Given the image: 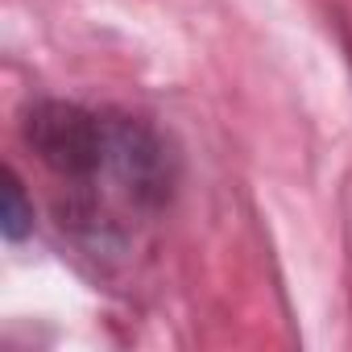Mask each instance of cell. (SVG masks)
Wrapping results in <instances>:
<instances>
[{"label": "cell", "mask_w": 352, "mask_h": 352, "mask_svg": "<svg viewBox=\"0 0 352 352\" xmlns=\"http://www.w3.org/2000/svg\"><path fill=\"white\" fill-rule=\"evenodd\" d=\"M0 228H5V241H21L34 228V204L25 199V187L13 170H5V212H0Z\"/></svg>", "instance_id": "7a4b0ae2"}, {"label": "cell", "mask_w": 352, "mask_h": 352, "mask_svg": "<svg viewBox=\"0 0 352 352\" xmlns=\"http://www.w3.org/2000/svg\"><path fill=\"white\" fill-rule=\"evenodd\" d=\"M25 145L54 183L58 232L96 261L133 257L174 195V157L153 124L116 108L38 100Z\"/></svg>", "instance_id": "6da1fadb"}]
</instances>
